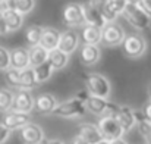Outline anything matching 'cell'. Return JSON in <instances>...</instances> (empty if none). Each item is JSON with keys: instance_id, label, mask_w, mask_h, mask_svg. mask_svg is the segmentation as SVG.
Masks as SVG:
<instances>
[{"instance_id": "9c48e42d", "label": "cell", "mask_w": 151, "mask_h": 144, "mask_svg": "<svg viewBox=\"0 0 151 144\" xmlns=\"http://www.w3.org/2000/svg\"><path fill=\"white\" fill-rule=\"evenodd\" d=\"M31 122V113H22V112H13L9 110L4 113L1 124L12 132V131H19L25 125Z\"/></svg>"}, {"instance_id": "ffe728a7", "label": "cell", "mask_w": 151, "mask_h": 144, "mask_svg": "<svg viewBox=\"0 0 151 144\" xmlns=\"http://www.w3.org/2000/svg\"><path fill=\"white\" fill-rule=\"evenodd\" d=\"M7 28V33L10 31H18L22 28L24 25V15H21L19 12H16L15 9H6V10H0Z\"/></svg>"}, {"instance_id": "83f0119b", "label": "cell", "mask_w": 151, "mask_h": 144, "mask_svg": "<svg viewBox=\"0 0 151 144\" xmlns=\"http://www.w3.org/2000/svg\"><path fill=\"white\" fill-rule=\"evenodd\" d=\"M32 69H34V74H35V78H37L38 84H43V82L49 81L51 78V75H53V72H54L49 62H44V63L32 68Z\"/></svg>"}, {"instance_id": "6da1fadb", "label": "cell", "mask_w": 151, "mask_h": 144, "mask_svg": "<svg viewBox=\"0 0 151 144\" xmlns=\"http://www.w3.org/2000/svg\"><path fill=\"white\" fill-rule=\"evenodd\" d=\"M54 116L57 118H65V119H70V118H79L84 116L87 113V107H85V100L81 97L75 96L69 100L60 101L56 104V107L51 112Z\"/></svg>"}, {"instance_id": "484cf974", "label": "cell", "mask_w": 151, "mask_h": 144, "mask_svg": "<svg viewBox=\"0 0 151 144\" xmlns=\"http://www.w3.org/2000/svg\"><path fill=\"white\" fill-rule=\"evenodd\" d=\"M134 118H135V127L142 135H147L151 132V121L144 115L142 110L134 109Z\"/></svg>"}, {"instance_id": "ab89813d", "label": "cell", "mask_w": 151, "mask_h": 144, "mask_svg": "<svg viewBox=\"0 0 151 144\" xmlns=\"http://www.w3.org/2000/svg\"><path fill=\"white\" fill-rule=\"evenodd\" d=\"M43 144H65V143L62 140H59V138H44Z\"/></svg>"}, {"instance_id": "4316f807", "label": "cell", "mask_w": 151, "mask_h": 144, "mask_svg": "<svg viewBox=\"0 0 151 144\" xmlns=\"http://www.w3.org/2000/svg\"><path fill=\"white\" fill-rule=\"evenodd\" d=\"M41 34H43V27H40V25H31L25 31V41L28 43L29 47L40 46Z\"/></svg>"}, {"instance_id": "4dcf8cb0", "label": "cell", "mask_w": 151, "mask_h": 144, "mask_svg": "<svg viewBox=\"0 0 151 144\" xmlns=\"http://www.w3.org/2000/svg\"><path fill=\"white\" fill-rule=\"evenodd\" d=\"M35 3L37 0H15V10L25 16L27 13L32 12V9L35 7Z\"/></svg>"}, {"instance_id": "bcb514c9", "label": "cell", "mask_w": 151, "mask_h": 144, "mask_svg": "<svg viewBox=\"0 0 151 144\" xmlns=\"http://www.w3.org/2000/svg\"><path fill=\"white\" fill-rule=\"evenodd\" d=\"M1 1H3V0H0V3H1Z\"/></svg>"}, {"instance_id": "f546056e", "label": "cell", "mask_w": 151, "mask_h": 144, "mask_svg": "<svg viewBox=\"0 0 151 144\" xmlns=\"http://www.w3.org/2000/svg\"><path fill=\"white\" fill-rule=\"evenodd\" d=\"M4 81L10 88H16L21 90V82H19V71L9 68L7 71H4Z\"/></svg>"}, {"instance_id": "5b68a950", "label": "cell", "mask_w": 151, "mask_h": 144, "mask_svg": "<svg viewBox=\"0 0 151 144\" xmlns=\"http://www.w3.org/2000/svg\"><path fill=\"white\" fill-rule=\"evenodd\" d=\"M85 107L88 112H91L93 115L97 116H114L119 106L113 101H110L109 98H101V97L88 96L85 101Z\"/></svg>"}, {"instance_id": "9a60e30c", "label": "cell", "mask_w": 151, "mask_h": 144, "mask_svg": "<svg viewBox=\"0 0 151 144\" xmlns=\"http://www.w3.org/2000/svg\"><path fill=\"white\" fill-rule=\"evenodd\" d=\"M79 43L81 44H90V46H99L101 43V30L93 25L84 24L81 27V31H78Z\"/></svg>"}, {"instance_id": "e575fe53", "label": "cell", "mask_w": 151, "mask_h": 144, "mask_svg": "<svg viewBox=\"0 0 151 144\" xmlns=\"http://www.w3.org/2000/svg\"><path fill=\"white\" fill-rule=\"evenodd\" d=\"M138 6L151 18V0H139L138 1Z\"/></svg>"}, {"instance_id": "74e56055", "label": "cell", "mask_w": 151, "mask_h": 144, "mask_svg": "<svg viewBox=\"0 0 151 144\" xmlns=\"http://www.w3.org/2000/svg\"><path fill=\"white\" fill-rule=\"evenodd\" d=\"M141 110L144 112V115H145V116H147V118L151 121V101H148V103H147V104L141 109Z\"/></svg>"}, {"instance_id": "8d00e7d4", "label": "cell", "mask_w": 151, "mask_h": 144, "mask_svg": "<svg viewBox=\"0 0 151 144\" xmlns=\"http://www.w3.org/2000/svg\"><path fill=\"white\" fill-rule=\"evenodd\" d=\"M6 34H7V28H6L3 15H1V12H0V35H6Z\"/></svg>"}, {"instance_id": "ba28073f", "label": "cell", "mask_w": 151, "mask_h": 144, "mask_svg": "<svg viewBox=\"0 0 151 144\" xmlns=\"http://www.w3.org/2000/svg\"><path fill=\"white\" fill-rule=\"evenodd\" d=\"M63 24L69 28H78L85 24L84 21V12H82V3H68L63 7L62 12Z\"/></svg>"}, {"instance_id": "7402d4cb", "label": "cell", "mask_w": 151, "mask_h": 144, "mask_svg": "<svg viewBox=\"0 0 151 144\" xmlns=\"http://www.w3.org/2000/svg\"><path fill=\"white\" fill-rule=\"evenodd\" d=\"M82 12H84V21L87 25H93V27H97V28H103L107 21L103 18L99 10H96L93 6H90L88 3H84L82 4Z\"/></svg>"}, {"instance_id": "7bdbcfd3", "label": "cell", "mask_w": 151, "mask_h": 144, "mask_svg": "<svg viewBox=\"0 0 151 144\" xmlns=\"http://www.w3.org/2000/svg\"><path fill=\"white\" fill-rule=\"evenodd\" d=\"M147 93H148V98H150V101H151V84L148 85V88H147Z\"/></svg>"}, {"instance_id": "8fae6325", "label": "cell", "mask_w": 151, "mask_h": 144, "mask_svg": "<svg viewBox=\"0 0 151 144\" xmlns=\"http://www.w3.org/2000/svg\"><path fill=\"white\" fill-rule=\"evenodd\" d=\"M81 46L79 43V35H78V31L76 30H66L63 33H60V38H59V46L57 48L66 54H72L75 53L78 47Z\"/></svg>"}, {"instance_id": "52a82bcc", "label": "cell", "mask_w": 151, "mask_h": 144, "mask_svg": "<svg viewBox=\"0 0 151 144\" xmlns=\"http://www.w3.org/2000/svg\"><path fill=\"white\" fill-rule=\"evenodd\" d=\"M97 128L100 130L103 138L110 141V143L116 141V140H119L125 135L114 116H101L97 122Z\"/></svg>"}, {"instance_id": "f1b7e54d", "label": "cell", "mask_w": 151, "mask_h": 144, "mask_svg": "<svg viewBox=\"0 0 151 144\" xmlns=\"http://www.w3.org/2000/svg\"><path fill=\"white\" fill-rule=\"evenodd\" d=\"M13 91L9 88H0V112H9L13 103Z\"/></svg>"}, {"instance_id": "ac0fdd59", "label": "cell", "mask_w": 151, "mask_h": 144, "mask_svg": "<svg viewBox=\"0 0 151 144\" xmlns=\"http://www.w3.org/2000/svg\"><path fill=\"white\" fill-rule=\"evenodd\" d=\"M59 38H60V31L53 28V27H43V34H41V40H40V46L51 51L59 46Z\"/></svg>"}, {"instance_id": "7c38bea8", "label": "cell", "mask_w": 151, "mask_h": 144, "mask_svg": "<svg viewBox=\"0 0 151 144\" xmlns=\"http://www.w3.org/2000/svg\"><path fill=\"white\" fill-rule=\"evenodd\" d=\"M34 109V96L28 90H18L13 94L12 109L13 112H22V113H31Z\"/></svg>"}, {"instance_id": "d4e9b609", "label": "cell", "mask_w": 151, "mask_h": 144, "mask_svg": "<svg viewBox=\"0 0 151 144\" xmlns=\"http://www.w3.org/2000/svg\"><path fill=\"white\" fill-rule=\"evenodd\" d=\"M28 56H29V66L31 68H35V66L47 62L49 51L44 50L41 46H34V47L28 48Z\"/></svg>"}, {"instance_id": "4fadbf2b", "label": "cell", "mask_w": 151, "mask_h": 144, "mask_svg": "<svg viewBox=\"0 0 151 144\" xmlns=\"http://www.w3.org/2000/svg\"><path fill=\"white\" fill-rule=\"evenodd\" d=\"M79 62L84 66H94L101 59V50L99 46H90V44H81L78 47Z\"/></svg>"}, {"instance_id": "8992f818", "label": "cell", "mask_w": 151, "mask_h": 144, "mask_svg": "<svg viewBox=\"0 0 151 144\" xmlns=\"http://www.w3.org/2000/svg\"><path fill=\"white\" fill-rule=\"evenodd\" d=\"M125 30L117 22H107L101 28V43L107 47H116L120 46L125 40Z\"/></svg>"}, {"instance_id": "2e32d148", "label": "cell", "mask_w": 151, "mask_h": 144, "mask_svg": "<svg viewBox=\"0 0 151 144\" xmlns=\"http://www.w3.org/2000/svg\"><path fill=\"white\" fill-rule=\"evenodd\" d=\"M10 53V68L24 71L29 66V56H28V48L27 47H15L9 50Z\"/></svg>"}, {"instance_id": "60d3db41", "label": "cell", "mask_w": 151, "mask_h": 144, "mask_svg": "<svg viewBox=\"0 0 151 144\" xmlns=\"http://www.w3.org/2000/svg\"><path fill=\"white\" fill-rule=\"evenodd\" d=\"M144 140H145V144H151V132L147 134V135H144Z\"/></svg>"}, {"instance_id": "d590c367", "label": "cell", "mask_w": 151, "mask_h": 144, "mask_svg": "<svg viewBox=\"0 0 151 144\" xmlns=\"http://www.w3.org/2000/svg\"><path fill=\"white\" fill-rule=\"evenodd\" d=\"M6 9H15V0H3L0 3V10H6Z\"/></svg>"}, {"instance_id": "44dd1931", "label": "cell", "mask_w": 151, "mask_h": 144, "mask_svg": "<svg viewBox=\"0 0 151 144\" xmlns=\"http://www.w3.org/2000/svg\"><path fill=\"white\" fill-rule=\"evenodd\" d=\"M125 6H126V0H107L106 9L103 12L104 19L107 22H116L117 16L122 15Z\"/></svg>"}, {"instance_id": "30bf717a", "label": "cell", "mask_w": 151, "mask_h": 144, "mask_svg": "<svg viewBox=\"0 0 151 144\" xmlns=\"http://www.w3.org/2000/svg\"><path fill=\"white\" fill-rule=\"evenodd\" d=\"M19 138L22 144H43L46 135L40 125L29 122L22 130H19Z\"/></svg>"}, {"instance_id": "7a4b0ae2", "label": "cell", "mask_w": 151, "mask_h": 144, "mask_svg": "<svg viewBox=\"0 0 151 144\" xmlns=\"http://www.w3.org/2000/svg\"><path fill=\"white\" fill-rule=\"evenodd\" d=\"M85 85H87V93L90 96L101 97V98H109L111 94V85L110 81L99 72H93L85 75Z\"/></svg>"}, {"instance_id": "f6af8a7d", "label": "cell", "mask_w": 151, "mask_h": 144, "mask_svg": "<svg viewBox=\"0 0 151 144\" xmlns=\"http://www.w3.org/2000/svg\"><path fill=\"white\" fill-rule=\"evenodd\" d=\"M97 144H111V143H110V141H107V140H104V138H103V140H101L100 143H97Z\"/></svg>"}, {"instance_id": "603a6c76", "label": "cell", "mask_w": 151, "mask_h": 144, "mask_svg": "<svg viewBox=\"0 0 151 144\" xmlns=\"http://www.w3.org/2000/svg\"><path fill=\"white\" fill-rule=\"evenodd\" d=\"M69 59H70L69 54L60 51L59 48H54V50L49 51V59H47V62L50 63L53 71H60V69L66 68V65L69 63Z\"/></svg>"}, {"instance_id": "3957f363", "label": "cell", "mask_w": 151, "mask_h": 144, "mask_svg": "<svg viewBox=\"0 0 151 144\" xmlns=\"http://www.w3.org/2000/svg\"><path fill=\"white\" fill-rule=\"evenodd\" d=\"M122 15L125 16V19L128 21V24L138 30V31H144L148 30L151 27V18L138 6V4H132V3H126Z\"/></svg>"}, {"instance_id": "cb8c5ba5", "label": "cell", "mask_w": 151, "mask_h": 144, "mask_svg": "<svg viewBox=\"0 0 151 144\" xmlns=\"http://www.w3.org/2000/svg\"><path fill=\"white\" fill-rule=\"evenodd\" d=\"M19 82H21V90H28V91H31L34 87L38 85L34 69L31 66H28L24 71H19Z\"/></svg>"}, {"instance_id": "f35d334b", "label": "cell", "mask_w": 151, "mask_h": 144, "mask_svg": "<svg viewBox=\"0 0 151 144\" xmlns=\"http://www.w3.org/2000/svg\"><path fill=\"white\" fill-rule=\"evenodd\" d=\"M70 144H88L81 135H75L72 140H70Z\"/></svg>"}, {"instance_id": "277c9868", "label": "cell", "mask_w": 151, "mask_h": 144, "mask_svg": "<svg viewBox=\"0 0 151 144\" xmlns=\"http://www.w3.org/2000/svg\"><path fill=\"white\" fill-rule=\"evenodd\" d=\"M122 46H123V53H125L126 57L139 59L147 51V40L141 34L132 33V34L125 35V40H123Z\"/></svg>"}, {"instance_id": "e0dca14e", "label": "cell", "mask_w": 151, "mask_h": 144, "mask_svg": "<svg viewBox=\"0 0 151 144\" xmlns=\"http://www.w3.org/2000/svg\"><path fill=\"white\" fill-rule=\"evenodd\" d=\"M56 104L57 100L50 93H43L34 97V109H37V112L41 115H50L53 109L56 107Z\"/></svg>"}, {"instance_id": "836d02e7", "label": "cell", "mask_w": 151, "mask_h": 144, "mask_svg": "<svg viewBox=\"0 0 151 144\" xmlns=\"http://www.w3.org/2000/svg\"><path fill=\"white\" fill-rule=\"evenodd\" d=\"M10 131L3 125V124H0V144H4L7 140H9V137H10Z\"/></svg>"}, {"instance_id": "5bb4252c", "label": "cell", "mask_w": 151, "mask_h": 144, "mask_svg": "<svg viewBox=\"0 0 151 144\" xmlns=\"http://www.w3.org/2000/svg\"><path fill=\"white\" fill-rule=\"evenodd\" d=\"M116 121L119 122L123 134L131 132L135 128V118H134V109L131 106H119L116 115H114Z\"/></svg>"}, {"instance_id": "b9f144b4", "label": "cell", "mask_w": 151, "mask_h": 144, "mask_svg": "<svg viewBox=\"0 0 151 144\" xmlns=\"http://www.w3.org/2000/svg\"><path fill=\"white\" fill-rule=\"evenodd\" d=\"M111 144H129V143H126L123 138H119V140H116V141H111Z\"/></svg>"}, {"instance_id": "d6986e66", "label": "cell", "mask_w": 151, "mask_h": 144, "mask_svg": "<svg viewBox=\"0 0 151 144\" xmlns=\"http://www.w3.org/2000/svg\"><path fill=\"white\" fill-rule=\"evenodd\" d=\"M78 135H81L88 144H97L103 140L100 130L94 124H81L78 127Z\"/></svg>"}, {"instance_id": "1f68e13d", "label": "cell", "mask_w": 151, "mask_h": 144, "mask_svg": "<svg viewBox=\"0 0 151 144\" xmlns=\"http://www.w3.org/2000/svg\"><path fill=\"white\" fill-rule=\"evenodd\" d=\"M10 68V53L3 46H0V71H7Z\"/></svg>"}, {"instance_id": "ee69618b", "label": "cell", "mask_w": 151, "mask_h": 144, "mask_svg": "<svg viewBox=\"0 0 151 144\" xmlns=\"http://www.w3.org/2000/svg\"><path fill=\"white\" fill-rule=\"evenodd\" d=\"M139 0H126V3H132V4H138Z\"/></svg>"}, {"instance_id": "d6a6232c", "label": "cell", "mask_w": 151, "mask_h": 144, "mask_svg": "<svg viewBox=\"0 0 151 144\" xmlns=\"http://www.w3.org/2000/svg\"><path fill=\"white\" fill-rule=\"evenodd\" d=\"M90 6H93L96 10H99L101 15H103V12H104V9H106V3H107V0H88L87 1ZM104 18V16H103Z\"/></svg>"}]
</instances>
